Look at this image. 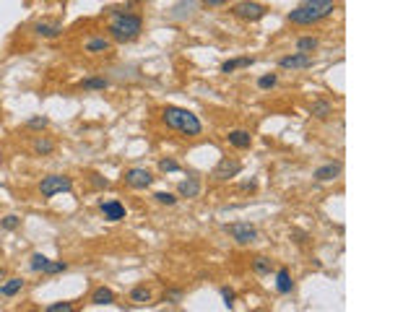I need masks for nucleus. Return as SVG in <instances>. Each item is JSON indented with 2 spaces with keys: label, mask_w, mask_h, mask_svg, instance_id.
Instances as JSON below:
<instances>
[{
  "label": "nucleus",
  "mask_w": 416,
  "mask_h": 312,
  "mask_svg": "<svg viewBox=\"0 0 416 312\" xmlns=\"http://www.w3.org/2000/svg\"><path fill=\"white\" fill-rule=\"evenodd\" d=\"M317 36H299L297 39V52H302V55H310V52H315L317 50Z\"/></svg>",
  "instance_id": "20"
},
{
  "label": "nucleus",
  "mask_w": 416,
  "mask_h": 312,
  "mask_svg": "<svg viewBox=\"0 0 416 312\" xmlns=\"http://www.w3.org/2000/svg\"><path fill=\"white\" fill-rule=\"evenodd\" d=\"M31 148H34L36 156H50V153L55 151V141H50V138H45V135H39V138H34Z\"/></svg>",
  "instance_id": "16"
},
{
  "label": "nucleus",
  "mask_w": 416,
  "mask_h": 312,
  "mask_svg": "<svg viewBox=\"0 0 416 312\" xmlns=\"http://www.w3.org/2000/svg\"><path fill=\"white\" fill-rule=\"evenodd\" d=\"M18 226V216H6L3 219V229H16Z\"/></svg>",
  "instance_id": "36"
},
{
  "label": "nucleus",
  "mask_w": 416,
  "mask_h": 312,
  "mask_svg": "<svg viewBox=\"0 0 416 312\" xmlns=\"http://www.w3.org/2000/svg\"><path fill=\"white\" fill-rule=\"evenodd\" d=\"M276 289H278L281 294H289V291H291V276H289L286 268H281V270L276 273Z\"/></svg>",
  "instance_id": "22"
},
{
  "label": "nucleus",
  "mask_w": 416,
  "mask_h": 312,
  "mask_svg": "<svg viewBox=\"0 0 416 312\" xmlns=\"http://www.w3.org/2000/svg\"><path fill=\"white\" fill-rule=\"evenodd\" d=\"M200 3L208 8H221V6H226V0H200Z\"/></svg>",
  "instance_id": "37"
},
{
  "label": "nucleus",
  "mask_w": 416,
  "mask_h": 312,
  "mask_svg": "<svg viewBox=\"0 0 416 312\" xmlns=\"http://www.w3.org/2000/svg\"><path fill=\"white\" fill-rule=\"evenodd\" d=\"M161 120H164L166 128L180 130V133H185L190 138L203 133V123L198 120V114H193L190 109H182V107H166L161 112Z\"/></svg>",
  "instance_id": "2"
},
{
  "label": "nucleus",
  "mask_w": 416,
  "mask_h": 312,
  "mask_svg": "<svg viewBox=\"0 0 416 312\" xmlns=\"http://www.w3.org/2000/svg\"><path fill=\"white\" fill-rule=\"evenodd\" d=\"M24 289V281L21 279H8L3 286H0V294H3V297H13V294H18Z\"/></svg>",
  "instance_id": "24"
},
{
  "label": "nucleus",
  "mask_w": 416,
  "mask_h": 312,
  "mask_svg": "<svg viewBox=\"0 0 416 312\" xmlns=\"http://www.w3.org/2000/svg\"><path fill=\"white\" fill-rule=\"evenodd\" d=\"M338 174H341V164L338 162H330V164L315 169V180L317 182H330V180H336Z\"/></svg>",
  "instance_id": "13"
},
{
  "label": "nucleus",
  "mask_w": 416,
  "mask_h": 312,
  "mask_svg": "<svg viewBox=\"0 0 416 312\" xmlns=\"http://www.w3.org/2000/svg\"><path fill=\"white\" fill-rule=\"evenodd\" d=\"M125 182H128L130 187H136V190H146V187H151L154 174H151L148 169L136 167V169H128V172H125Z\"/></svg>",
  "instance_id": "7"
},
{
  "label": "nucleus",
  "mask_w": 416,
  "mask_h": 312,
  "mask_svg": "<svg viewBox=\"0 0 416 312\" xmlns=\"http://www.w3.org/2000/svg\"><path fill=\"white\" fill-rule=\"evenodd\" d=\"M278 65H281V68H286V70H302V68H312V55H302V52H297V55H286V57H281V60H278Z\"/></svg>",
  "instance_id": "9"
},
{
  "label": "nucleus",
  "mask_w": 416,
  "mask_h": 312,
  "mask_svg": "<svg viewBox=\"0 0 416 312\" xmlns=\"http://www.w3.org/2000/svg\"><path fill=\"white\" fill-rule=\"evenodd\" d=\"M336 11V0H302V3L289 13V21L297 26H312L323 18H328Z\"/></svg>",
  "instance_id": "1"
},
{
  "label": "nucleus",
  "mask_w": 416,
  "mask_h": 312,
  "mask_svg": "<svg viewBox=\"0 0 416 312\" xmlns=\"http://www.w3.org/2000/svg\"><path fill=\"white\" fill-rule=\"evenodd\" d=\"M130 302H136V304H146V302H151V291H148L146 286H136V289L130 291Z\"/></svg>",
  "instance_id": "25"
},
{
  "label": "nucleus",
  "mask_w": 416,
  "mask_h": 312,
  "mask_svg": "<svg viewBox=\"0 0 416 312\" xmlns=\"http://www.w3.org/2000/svg\"><path fill=\"white\" fill-rule=\"evenodd\" d=\"M91 302H94V304H112V302H115V291L107 289V286H99V289H94Z\"/></svg>",
  "instance_id": "19"
},
{
  "label": "nucleus",
  "mask_w": 416,
  "mask_h": 312,
  "mask_svg": "<svg viewBox=\"0 0 416 312\" xmlns=\"http://www.w3.org/2000/svg\"><path fill=\"white\" fill-rule=\"evenodd\" d=\"M180 299H182V291H180V289H175V291H166V294H164V302H169V304H177Z\"/></svg>",
  "instance_id": "33"
},
{
  "label": "nucleus",
  "mask_w": 416,
  "mask_h": 312,
  "mask_svg": "<svg viewBox=\"0 0 416 312\" xmlns=\"http://www.w3.org/2000/svg\"><path fill=\"white\" fill-rule=\"evenodd\" d=\"M226 141H229V146H234V148H250V143H253V135H250L247 130H229V133H226Z\"/></svg>",
  "instance_id": "14"
},
{
  "label": "nucleus",
  "mask_w": 416,
  "mask_h": 312,
  "mask_svg": "<svg viewBox=\"0 0 416 312\" xmlns=\"http://www.w3.org/2000/svg\"><path fill=\"white\" fill-rule=\"evenodd\" d=\"M226 231L232 234V240L237 245H253L258 240L255 226H250V224H226Z\"/></svg>",
  "instance_id": "6"
},
{
  "label": "nucleus",
  "mask_w": 416,
  "mask_h": 312,
  "mask_svg": "<svg viewBox=\"0 0 416 312\" xmlns=\"http://www.w3.org/2000/svg\"><path fill=\"white\" fill-rule=\"evenodd\" d=\"M3 279H6V268H3V265H0V281H3Z\"/></svg>",
  "instance_id": "39"
},
{
  "label": "nucleus",
  "mask_w": 416,
  "mask_h": 312,
  "mask_svg": "<svg viewBox=\"0 0 416 312\" xmlns=\"http://www.w3.org/2000/svg\"><path fill=\"white\" fill-rule=\"evenodd\" d=\"M253 270L260 273V276H263V273H271V260L263 258V255H258V258L253 260Z\"/></svg>",
  "instance_id": "27"
},
{
  "label": "nucleus",
  "mask_w": 416,
  "mask_h": 312,
  "mask_svg": "<svg viewBox=\"0 0 416 312\" xmlns=\"http://www.w3.org/2000/svg\"><path fill=\"white\" fill-rule=\"evenodd\" d=\"M310 114H315L317 120H328V117L333 114V107H330L328 102L317 99V102H312V107H310Z\"/></svg>",
  "instance_id": "18"
},
{
  "label": "nucleus",
  "mask_w": 416,
  "mask_h": 312,
  "mask_svg": "<svg viewBox=\"0 0 416 312\" xmlns=\"http://www.w3.org/2000/svg\"><path fill=\"white\" fill-rule=\"evenodd\" d=\"M159 169H161V172H177L180 164H177L175 159H161V162H159Z\"/></svg>",
  "instance_id": "32"
},
{
  "label": "nucleus",
  "mask_w": 416,
  "mask_h": 312,
  "mask_svg": "<svg viewBox=\"0 0 416 312\" xmlns=\"http://www.w3.org/2000/svg\"><path fill=\"white\" fill-rule=\"evenodd\" d=\"M276 84H278L276 73H268V75H260V78H258V86H260V89H273Z\"/></svg>",
  "instance_id": "29"
},
{
  "label": "nucleus",
  "mask_w": 416,
  "mask_h": 312,
  "mask_svg": "<svg viewBox=\"0 0 416 312\" xmlns=\"http://www.w3.org/2000/svg\"><path fill=\"white\" fill-rule=\"evenodd\" d=\"M34 31H36V36H42V39H55V36L63 34V24H60V21H39V24L34 26Z\"/></svg>",
  "instance_id": "10"
},
{
  "label": "nucleus",
  "mask_w": 416,
  "mask_h": 312,
  "mask_svg": "<svg viewBox=\"0 0 416 312\" xmlns=\"http://www.w3.org/2000/svg\"><path fill=\"white\" fill-rule=\"evenodd\" d=\"M232 13L237 18H242V21H260L268 13V8L260 6V3H255V0H239V3L232 8Z\"/></svg>",
  "instance_id": "5"
},
{
  "label": "nucleus",
  "mask_w": 416,
  "mask_h": 312,
  "mask_svg": "<svg viewBox=\"0 0 416 312\" xmlns=\"http://www.w3.org/2000/svg\"><path fill=\"white\" fill-rule=\"evenodd\" d=\"M221 297H224V302H226L229 307H232V304H234V299H237V294H234L229 286H224V289H221Z\"/></svg>",
  "instance_id": "35"
},
{
  "label": "nucleus",
  "mask_w": 416,
  "mask_h": 312,
  "mask_svg": "<svg viewBox=\"0 0 416 312\" xmlns=\"http://www.w3.org/2000/svg\"><path fill=\"white\" fill-rule=\"evenodd\" d=\"M154 198H156L159 203H164V206H175V203H177V198H175L172 192H156Z\"/></svg>",
  "instance_id": "31"
},
{
  "label": "nucleus",
  "mask_w": 416,
  "mask_h": 312,
  "mask_svg": "<svg viewBox=\"0 0 416 312\" xmlns=\"http://www.w3.org/2000/svg\"><path fill=\"white\" fill-rule=\"evenodd\" d=\"M193 11H195V0H182L172 8V18H190Z\"/></svg>",
  "instance_id": "17"
},
{
  "label": "nucleus",
  "mask_w": 416,
  "mask_h": 312,
  "mask_svg": "<svg viewBox=\"0 0 416 312\" xmlns=\"http://www.w3.org/2000/svg\"><path fill=\"white\" fill-rule=\"evenodd\" d=\"M68 265L60 260V263H47V268H45V273H60V270H65Z\"/></svg>",
  "instance_id": "34"
},
{
  "label": "nucleus",
  "mask_w": 416,
  "mask_h": 312,
  "mask_svg": "<svg viewBox=\"0 0 416 312\" xmlns=\"http://www.w3.org/2000/svg\"><path fill=\"white\" fill-rule=\"evenodd\" d=\"M109 86L107 78H86V81H81V89H86V91H104Z\"/></svg>",
  "instance_id": "23"
},
{
  "label": "nucleus",
  "mask_w": 416,
  "mask_h": 312,
  "mask_svg": "<svg viewBox=\"0 0 416 312\" xmlns=\"http://www.w3.org/2000/svg\"><path fill=\"white\" fill-rule=\"evenodd\" d=\"M99 208H102L104 219H109V221H120V219H125V206H122L120 201H104Z\"/></svg>",
  "instance_id": "11"
},
{
  "label": "nucleus",
  "mask_w": 416,
  "mask_h": 312,
  "mask_svg": "<svg viewBox=\"0 0 416 312\" xmlns=\"http://www.w3.org/2000/svg\"><path fill=\"white\" fill-rule=\"evenodd\" d=\"M143 31V18L136 13H125V11H115L109 18V34L117 42H130Z\"/></svg>",
  "instance_id": "3"
},
{
  "label": "nucleus",
  "mask_w": 416,
  "mask_h": 312,
  "mask_svg": "<svg viewBox=\"0 0 416 312\" xmlns=\"http://www.w3.org/2000/svg\"><path fill=\"white\" fill-rule=\"evenodd\" d=\"M45 312H75V304L73 302H52Z\"/></svg>",
  "instance_id": "28"
},
{
  "label": "nucleus",
  "mask_w": 416,
  "mask_h": 312,
  "mask_svg": "<svg viewBox=\"0 0 416 312\" xmlns=\"http://www.w3.org/2000/svg\"><path fill=\"white\" fill-rule=\"evenodd\" d=\"M83 47H86V52H91V55H102V52H109L112 42L107 36H89Z\"/></svg>",
  "instance_id": "12"
},
{
  "label": "nucleus",
  "mask_w": 416,
  "mask_h": 312,
  "mask_svg": "<svg viewBox=\"0 0 416 312\" xmlns=\"http://www.w3.org/2000/svg\"><path fill=\"white\" fill-rule=\"evenodd\" d=\"M29 312H39V309H29Z\"/></svg>",
  "instance_id": "40"
},
{
  "label": "nucleus",
  "mask_w": 416,
  "mask_h": 312,
  "mask_svg": "<svg viewBox=\"0 0 416 312\" xmlns=\"http://www.w3.org/2000/svg\"><path fill=\"white\" fill-rule=\"evenodd\" d=\"M47 117L45 114H39V117H31V120H26V128H31V130H39V128H47Z\"/></svg>",
  "instance_id": "30"
},
{
  "label": "nucleus",
  "mask_w": 416,
  "mask_h": 312,
  "mask_svg": "<svg viewBox=\"0 0 416 312\" xmlns=\"http://www.w3.org/2000/svg\"><path fill=\"white\" fill-rule=\"evenodd\" d=\"M253 65V57H237V60H226L224 65H221V73H234V70H239V68H250Z\"/></svg>",
  "instance_id": "21"
},
{
  "label": "nucleus",
  "mask_w": 416,
  "mask_h": 312,
  "mask_svg": "<svg viewBox=\"0 0 416 312\" xmlns=\"http://www.w3.org/2000/svg\"><path fill=\"white\" fill-rule=\"evenodd\" d=\"M47 263H50V260H47L45 255H39V252H34V255H31V263H29V268H31V270H36V273H39V270H42V273H45V268H47Z\"/></svg>",
  "instance_id": "26"
},
{
  "label": "nucleus",
  "mask_w": 416,
  "mask_h": 312,
  "mask_svg": "<svg viewBox=\"0 0 416 312\" xmlns=\"http://www.w3.org/2000/svg\"><path fill=\"white\" fill-rule=\"evenodd\" d=\"M239 169H242V164H239L237 159H229V156H224V159L216 164V169H214V180H219V182L232 180V177L239 174Z\"/></svg>",
  "instance_id": "8"
},
{
  "label": "nucleus",
  "mask_w": 416,
  "mask_h": 312,
  "mask_svg": "<svg viewBox=\"0 0 416 312\" xmlns=\"http://www.w3.org/2000/svg\"><path fill=\"white\" fill-rule=\"evenodd\" d=\"M91 185H94V187H107L109 182H107L104 177H99V174H91Z\"/></svg>",
  "instance_id": "38"
},
{
  "label": "nucleus",
  "mask_w": 416,
  "mask_h": 312,
  "mask_svg": "<svg viewBox=\"0 0 416 312\" xmlns=\"http://www.w3.org/2000/svg\"><path fill=\"white\" fill-rule=\"evenodd\" d=\"M73 187V180L65 177V174H47V177H42L39 182V192H42V198H52V195L58 192H65Z\"/></svg>",
  "instance_id": "4"
},
{
  "label": "nucleus",
  "mask_w": 416,
  "mask_h": 312,
  "mask_svg": "<svg viewBox=\"0 0 416 312\" xmlns=\"http://www.w3.org/2000/svg\"><path fill=\"white\" fill-rule=\"evenodd\" d=\"M177 192L182 195V198H198V195H200V182H198L195 177H187V180L180 182Z\"/></svg>",
  "instance_id": "15"
}]
</instances>
